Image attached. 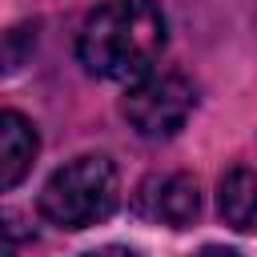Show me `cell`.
Returning <instances> with one entry per match:
<instances>
[{
    "instance_id": "cell-1",
    "label": "cell",
    "mask_w": 257,
    "mask_h": 257,
    "mask_svg": "<svg viewBox=\"0 0 257 257\" xmlns=\"http://www.w3.org/2000/svg\"><path fill=\"white\" fill-rule=\"evenodd\" d=\"M165 40L169 24L153 0H104L88 12L76 40V56L92 76L137 84L153 72L157 56L165 52Z\"/></svg>"
},
{
    "instance_id": "cell-2",
    "label": "cell",
    "mask_w": 257,
    "mask_h": 257,
    "mask_svg": "<svg viewBox=\"0 0 257 257\" xmlns=\"http://www.w3.org/2000/svg\"><path fill=\"white\" fill-rule=\"evenodd\" d=\"M116 205V169L100 153H84L60 165L40 189V213L60 229H88Z\"/></svg>"
},
{
    "instance_id": "cell-3",
    "label": "cell",
    "mask_w": 257,
    "mask_h": 257,
    "mask_svg": "<svg viewBox=\"0 0 257 257\" xmlns=\"http://www.w3.org/2000/svg\"><path fill=\"white\" fill-rule=\"evenodd\" d=\"M197 104V88L181 72H149L124 96V116L145 141H165L185 128Z\"/></svg>"
},
{
    "instance_id": "cell-4",
    "label": "cell",
    "mask_w": 257,
    "mask_h": 257,
    "mask_svg": "<svg viewBox=\"0 0 257 257\" xmlns=\"http://www.w3.org/2000/svg\"><path fill=\"white\" fill-rule=\"evenodd\" d=\"M137 213L145 221H157V225H169V229H185L201 213V189L185 173L149 177L141 185V193H137Z\"/></svg>"
},
{
    "instance_id": "cell-5",
    "label": "cell",
    "mask_w": 257,
    "mask_h": 257,
    "mask_svg": "<svg viewBox=\"0 0 257 257\" xmlns=\"http://www.w3.org/2000/svg\"><path fill=\"white\" fill-rule=\"evenodd\" d=\"M36 149H40V141H36L32 120L24 112L4 108L0 112V193L16 189L28 177L32 161H36Z\"/></svg>"
},
{
    "instance_id": "cell-6",
    "label": "cell",
    "mask_w": 257,
    "mask_h": 257,
    "mask_svg": "<svg viewBox=\"0 0 257 257\" xmlns=\"http://www.w3.org/2000/svg\"><path fill=\"white\" fill-rule=\"evenodd\" d=\"M217 209H221L225 225H233L237 233H257V173L245 165H233L221 177Z\"/></svg>"
},
{
    "instance_id": "cell-7",
    "label": "cell",
    "mask_w": 257,
    "mask_h": 257,
    "mask_svg": "<svg viewBox=\"0 0 257 257\" xmlns=\"http://www.w3.org/2000/svg\"><path fill=\"white\" fill-rule=\"evenodd\" d=\"M0 257H16V233L8 221H0Z\"/></svg>"
},
{
    "instance_id": "cell-8",
    "label": "cell",
    "mask_w": 257,
    "mask_h": 257,
    "mask_svg": "<svg viewBox=\"0 0 257 257\" xmlns=\"http://www.w3.org/2000/svg\"><path fill=\"white\" fill-rule=\"evenodd\" d=\"M84 257H137V253L124 249V245H104V249H92V253H84Z\"/></svg>"
},
{
    "instance_id": "cell-9",
    "label": "cell",
    "mask_w": 257,
    "mask_h": 257,
    "mask_svg": "<svg viewBox=\"0 0 257 257\" xmlns=\"http://www.w3.org/2000/svg\"><path fill=\"white\" fill-rule=\"evenodd\" d=\"M193 257H237L233 249H225V245H205V249H197Z\"/></svg>"
}]
</instances>
